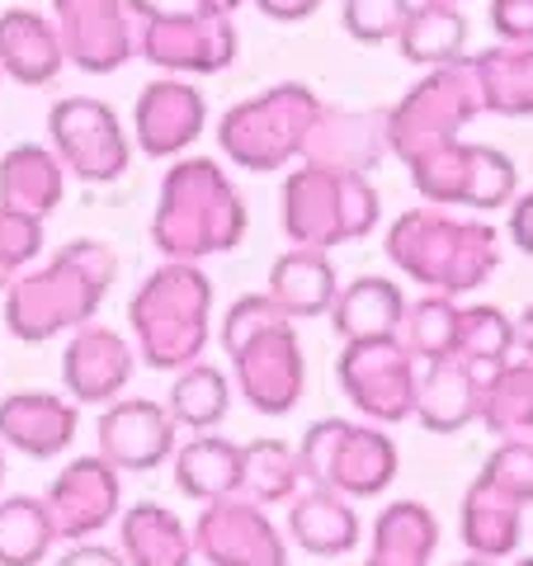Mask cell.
Returning a JSON list of instances; mask_svg holds the SVG:
<instances>
[{"label":"cell","mask_w":533,"mask_h":566,"mask_svg":"<svg viewBox=\"0 0 533 566\" xmlns=\"http://www.w3.org/2000/svg\"><path fill=\"white\" fill-rule=\"evenodd\" d=\"M118 260L104 241H71L43 270H24L6 289V326L14 340L43 345L62 331L95 322L100 303L109 297Z\"/></svg>","instance_id":"6da1fadb"},{"label":"cell","mask_w":533,"mask_h":566,"mask_svg":"<svg viewBox=\"0 0 533 566\" xmlns=\"http://www.w3.org/2000/svg\"><path fill=\"white\" fill-rule=\"evenodd\" d=\"M387 260L430 293H472L501 270V237L482 218H458L449 208H411L387 227Z\"/></svg>","instance_id":"7a4b0ae2"},{"label":"cell","mask_w":533,"mask_h":566,"mask_svg":"<svg viewBox=\"0 0 533 566\" xmlns=\"http://www.w3.org/2000/svg\"><path fill=\"white\" fill-rule=\"evenodd\" d=\"M241 237H245V203L232 175L218 161H208V156H180L166 170L161 203H156L151 218L156 251L194 264L203 255L237 251Z\"/></svg>","instance_id":"3957f363"},{"label":"cell","mask_w":533,"mask_h":566,"mask_svg":"<svg viewBox=\"0 0 533 566\" xmlns=\"http://www.w3.org/2000/svg\"><path fill=\"white\" fill-rule=\"evenodd\" d=\"M128 326L137 354L151 368H180L199 364L212 335V279L189 260H170L166 270L142 279V289L128 303Z\"/></svg>","instance_id":"277c9868"},{"label":"cell","mask_w":533,"mask_h":566,"mask_svg":"<svg viewBox=\"0 0 533 566\" xmlns=\"http://www.w3.org/2000/svg\"><path fill=\"white\" fill-rule=\"evenodd\" d=\"M378 218H383V203H378V189L368 185V175L302 161L283 180V237L293 245L331 251V245L368 237Z\"/></svg>","instance_id":"5b68a950"},{"label":"cell","mask_w":533,"mask_h":566,"mask_svg":"<svg viewBox=\"0 0 533 566\" xmlns=\"http://www.w3.org/2000/svg\"><path fill=\"white\" fill-rule=\"evenodd\" d=\"M322 99L316 91L297 81H283V85H270L251 99L232 104L218 123V142L222 151L232 156V166L241 170H283L289 161H302V142H307V128Z\"/></svg>","instance_id":"8992f818"},{"label":"cell","mask_w":533,"mask_h":566,"mask_svg":"<svg viewBox=\"0 0 533 566\" xmlns=\"http://www.w3.org/2000/svg\"><path fill=\"white\" fill-rule=\"evenodd\" d=\"M397 444L378 424H354L341 416L316 420L297 444V468L307 486L341 491L345 501H373L397 476Z\"/></svg>","instance_id":"52a82bcc"},{"label":"cell","mask_w":533,"mask_h":566,"mask_svg":"<svg viewBox=\"0 0 533 566\" xmlns=\"http://www.w3.org/2000/svg\"><path fill=\"white\" fill-rule=\"evenodd\" d=\"M477 114H482V95H477L472 62L458 57L449 66H435L430 76L411 85V91L383 114L387 118V151L411 166L416 156L435 151L439 142H453Z\"/></svg>","instance_id":"ba28073f"},{"label":"cell","mask_w":533,"mask_h":566,"mask_svg":"<svg viewBox=\"0 0 533 566\" xmlns=\"http://www.w3.org/2000/svg\"><path fill=\"white\" fill-rule=\"evenodd\" d=\"M133 20V48L151 66L170 76H212L237 62V24L232 14L212 10H151L142 0H128Z\"/></svg>","instance_id":"9c48e42d"},{"label":"cell","mask_w":533,"mask_h":566,"mask_svg":"<svg viewBox=\"0 0 533 566\" xmlns=\"http://www.w3.org/2000/svg\"><path fill=\"white\" fill-rule=\"evenodd\" d=\"M411 185L420 189L425 203L435 208H510L514 189H520V170L505 151L487 147V142H439L411 161Z\"/></svg>","instance_id":"30bf717a"},{"label":"cell","mask_w":533,"mask_h":566,"mask_svg":"<svg viewBox=\"0 0 533 566\" xmlns=\"http://www.w3.org/2000/svg\"><path fill=\"white\" fill-rule=\"evenodd\" d=\"M52 156L85 185H114L133 161L128 133H123L118 114L95 95H66L52 104L48 114Z\"/></svg>","instance_id":"8fae6325"},{"label":"cell","mask_w":533,"mask_h":566,"mask_svg":"<svg viewBox=\"0 0 533 566\" xmlns=\"http://www.w3.org/2000/svg\"><path fill=\"white\" fill-rule=\"evenodd\" d=\"M416 378L420 364L401 335H383V340H349L341 364H335V382L345 387L354 411L378 420V424H401L411 420L416 406Z\"/></svg>","instance_id":"7c38bea8"},{"label":"cell","mask_w":533,"mask_h":566,"mask_svg":"<svg viewBox=\"0 0 533 566\" xmlns=\"http://www.w3.org/2000/svg\"><path fill=\"white\" fill-rule=\"evenodd\" d=\"M227 354H232L237 392L260 416H289L307 392V359H302V340L289 316L264 322Z\"/></svg>","instance_id":"4fadbf2b"},{"label":"cell","mask_w":533,"mask_h":566,"mask_svg":"<svg viewBox=\"0 0 533 566\" xmlns=\"http://www.w3.org/2000/svg\"><path fill=\"white\" fill-rule=\"evenodd\" d=\"M194 553L208 566H289V547L264 505L245 495H222L208 501L194 520Z\"/></svg>","instance_id":"5bb4252c"},{"label":"cell","mask_w":533,"mask_h":566,"mask_svg":"<svg viewBox=\"0 0 533 566\" xmlns=\"http://www.w3.org/2000/svg\"><path fill=\"white\" fill-rule=\"evenodd\" d=\"M58 39L71 66L109 76L133 57V10L128 0H52Z\"/></svg>","instance_id":"9a60e30c"},{"label":"cell","mask_w":533,"mask_h":566,"mask_svg":"<svg viewBox=\"0 0 533 566\" xmlns=\"http://www.w3.org/2000/svg\"><path fill=\"white\" fill-rule=\"evenodd\" d=\"M118 495H123L118 472L104 463L100 453H85V458H71V463L52 476L43 501L52 510V524H58V538L85 543L118 520Z\"/></svg>","instance_id":"2e32d148"},{"label":"cell","mask_w":533,"mask_h":566,"mask_svg":"<svg viewBox=\"0 0 533 566\" xmlns=\"http://www.w3.org/2000/svg\"><path fill=\"white\" fill-rule=\"evenodd\" d=\"M203 123H208V95L180 76L142 85V95L133 104L137 147L147 156H161V161H180L194 142H199Z\"/></svg>","instance_id":"e0dca14e"},{"label":"cell","mask_w":533,"mask_h":566,"mask_svg":"<svg viewBox=\"0 0 533 566\" xmlns=\"http://www.w3.org/2000/svg\"><path fill=\"white\" fill-rule=\"evenodd\" d=\"M95 434H100V458L114 472H156L166 458H175V420L161 401L147 397L109 401Z\"/></svg>","instance_id":"ac0fdd59"},{"label":"cell","mask_w":533,"mask_h":566,"mask_svg":"<svg viewBox=\"0 0 533 566\" xmlns=\"http://www.w3.org/2000/svg\"><path fill=\"white\" fill-rule=\"evenodd\" d=\"M133 345L118 331L85 322L71 331V340L62 349V382L66 397L76 406H109L133 378Z\"/></svg>","instance_id":"d6986e66"},{"label":"cell","mask_w":533,"mask_h":566,"mask_svg":"<svg viewBox=\"0 0 533 566\" xmlns=\"http://www.w3.org/2000/svg\"><path fill=\"white\" fill-rule=\"evenodd\" d=\"M387 156V118L383 109H335L322 104L302 142V161L326 170L368 175Z\"/></svg>","instance_id":"ffe728a7"},{"label":"cell","mask_w":533,"mask_h":566,"mask_svg":"<svg viewBox=\"0 0 533 566\" xmlns=\"http://www.w3.org/2000/svg\"><path fill=\"white\" fill-rule=\"evenodd\" d=\"M81 411L58 392H14L0 401V444L24 458H58L76 439Z\"/></svg>","instance_id":"44dd1931"},{"label":"cell","mask_w":533,"mask_h":566,"mask_svg":"<svg viewBox=\"0 0 533 566\" xmlns=\"http://www.w3.org/2000/svg\"><path fill=\"white\" fill-rule=\"evenodd\" d=\"M482 382L487 374L463 359H435L420 368L416 378V406L411 416L425 424L430 434H458L468 430L482 411Z\"/></svg>","instance_id":"7402d4cb"},{"label":"cell","mask_w":533,"mask_h":566,"mask_svg":"<svg viewBox=\"0 0 533 566\" xmlns=\"http://www.w3.org/2000/svg\"><path fill=\"white\" fill-rule=\"evenodd\" d=\"M66 66L58 24L39 10H0V76L14 85H52Z\"/></svg>","instance_id":"603a6c76"},{"label":"cell","mask_w":533,"mask_h":566,"mask_svg":"<svg viewBox=\"0 0 533 566\" xmlns=\"http://www.w3.org/2000/svg\"><path fill=\"white\" fill-rule=\"evenodd\" d=\"M66 193V170L52 156V147L39 142H20L0 156V208L29 212V218L48 222Z\"/></svg>","instance_id":"cb8c5ba5"},{"label":"cell","mask_w":533,"mask_h":566,"mask_svg":"<svg viewBox=\"0 0 533 566\" xmlns=\"http://www.w3.org/2000/svg\"><path fill=\"white\" fill-rule=\"evenodd\" d=\"M279 303V312L289 322L302 316H326L335 293H341V279H335L331 251H312V245H289L274 270H270V289H264Z\"/></svg>","instance_id":"d4e9b609"},{"label":"cell","mask_w":533,"mask_h":566,"mask_svg":"<svg viewBox=\"0 0 533 566\" xmlns=\"http://www.w3.org/2000/svg\"><path fill=\"white\" fill-rule=\"evenodd\" d=\"M331 326L335 335L349 345V340H383V335H397L401 331V316H406V293L401 283L383 279V274H364L345 283L331 303Z\"/></svg>","instance_id":"484cf974"},{"label":"cell","mask_w":533,"mask_h":566,"mask_svg":"<svg viewBox=\"0 0 533 566\" xmlns=\"http://www.w3.org/2000/svg\"><path fill=\"white\" fill-rule=\"evenodd\" d=\"M289 534L312 557H341L359 547V510L341 491L307 486L289 501Z\"/></svg>","instance_id":"4316f807"},{"label":"cell","mask_w":533,"mask_h":566,"mask_svg":"<svg viewBox=\"0 0 533 566\" xmlns=\"http://www.w3.org/2000/svg\"><path fill=\"white\" fill-rule=\"evenodd\" d=\"M520 538H524V505L477 472V482L463 495V543H468V553L482 557V562H505V557H514Z\"/></svg>","instance_id":"83f0119b"},{"label":"cell","mask_w":533,"mask_h":566,"mask_svg":"<svg viewBox=\"0 0 533 566\" xmlns=\"http://www.w3.org/2000/svg\"><path fill=\"white\" fill-rule=\"evenodd\" d=\"M118 553L128 566H189L194 562V534L175 510L142 501L133 510H123Z\"/></svg>","instance_id":"f1b7e54d"},{"label":"cell","mask_w":533,"mask_h":566,"mask_svg":"<svg viewBox=\"0 0 533 566\" xmlns=\"http://www.w3.org/2000/svg\"><path fill=\"white\" fill-rule=\"evenodd\" d=\"M468 62L477 76V95H482V114L533 118V43H501Z\"/></svg>","instance_id":"f546056e"},{"label":"cell","mask_w":533,"mask_h":566,"mask_svg":"<svg viewBox=\"0 0 533 566\" xmlns=\"http://www.w3.org/2000/svg\"><path fill=\"white\" fill-rule=\"evenodd\" d=\"M175 486L199 505L241 495V444L222 434H194L185 449H175Z\"/></svg>","instance_id":"4dcf8cb0"},{"label":"cell","mask_w":533,"mask_h":566,"mask_svg":"<svg viewBox=\"0 0 533 566\" xmlns=\"http://www.w3.org/2000/svg\"><path fill=\"white\" fill-rule=\"evenodd\" d=\"M397 48L401 57L411 66H449L463 57L468 48V20L458 6H439V0H420V6H411V14H406V24L397 33Z\"/></svg>","instance_id":"1f68e13d"},{"label":"cell","mask_w":533,"mask_h":566,"mask_svg":"<svg viewBox=\"0 0 533 566\" xmlns=\"http://www.w3.org/2000/svg\"><path fill=\"white\" fill-rule=\"evenodd\" d=\"M439 547V520L430 505L397 501L373 524V562L383 566H430Z\"/></svg>","instance_id":"d6a6232c"},{"label":"cell","mask_w":533,"mask_h":566,"mask_svg":"<svg viewBox=\"0 0 533 566\" xmlns=\"http://www.w3.org/2000/svg\"><path fill=\"white\" fill-rule=\"evenodd\" d=\"M477 420L501 439H533V364L505 359L482 382V411Z\"/></svg>","instance_id":"836d02e7"},{"label":"cell","mask_w":533,"mask_h":566,"mask_svg":"<svg viewBox=\"0 0 533 566\" xmlns=\"http://www.w3.org/2000/svg\"><path fill=\"white\" fill-rule=\"evenodd\" d=\"M166 411L175 420V430H194V434H208L218 430L222 416L232 411V382L218 364H189L175 374V387H170V401Z\"/></svg>","instance_id":"e575fe53"},{"label":"cell","mask_w":533,"mask_h":566,"mask_svg":"<svg viewBox=\"0 0 533 566\" xmlns=\"http://www.w3.org/2000/svg\"><path fill=\"white\" fill-rule=\"evenodd\" d=\"M58 543L43 495H0V566H39Z\"/></svg>","instance_id":"d590c367"},{"label":"cell","mask_w":533,"mask_h":566,"mask_svg":"<svg viewBox=\"0 0 533 566\" xmlns=\"http://www.w3.org/2000/svg\"><path fill=\"white\" fill-rule=\"evenodd\" d=\"M302 491L297 449L283 439H251L241 444V495L255 505H289Z\"/></svg>","instance_id":"8d00e7d4"},{"label":"cell","mask_w":533,"mask_h":566,"mask_svg":"<svg viewBox=\"0 0 533 566\" xmlns=\"http://www.w3.org/2000/svg\"><path fill=\"white\" fill-rule=\"evenodd\" d=\"M401 345L411 349L416 364H435V359H453V340H458V303L443 293H425L416 303H406L401 316Z\"/></svg>","instance_id":"74e56055"},{"label":"cell","mask_w":533,"mask_h":566,"mask_svg":"<svg viewBox=\"0 0 533 566\" xmlns=\"http://www.w3.org/2000/svg\"><path fill=\"white\" fill-rule=\"evenodd\" d=\"M510 354H514V322L501 307H458L453 359L491 374V368H501Z\"/></svg>","instance_id":"f35d334b"},{"label":"cell","mask_w":533,"mask_h":566,"mask_svg":"<svg viewBox=\"0 0 533 566\" xmlns=\"http://www.w3.org/2000/svg\"><path fill=\"white\" fill-rule=\"evenodd\" d=\"M39 255H43V222L29 218V212L0 208V293L24 270H33Z\"/></svg>","instance_id":"ab89813d"},{"label":"cell","mask_w":533,"mask_h":566,"mask_svg":"<svg viewBox=\"0 0 533 566\" xmlns=\"http://www.w3.org/2000/svg\"><path fill=\"white\" fill-rule=\"evenodd\" d=\"M406 14H411V0H345L341 29L359 43H397Z\"/></svg>","instance_id":"60d3db41"},{"label":"cell","mask_w":533,"mask_h":566,"mask_svg":"<svg viewBox=\"0 0 533 566\" xmlns=\"http://www.w3.org/2000/svg\"><path fill=\"white\" fill-rule=\"evenodd\" d=\"M487 482H495L505 495H514L520 505L533 501V439H501L495 453L482 468Z\"/></svg>","instance_id":"b9f144b4"},{"label":"cell","mask_w":533,"mask_h":566,"mask_svg":"<svg viewBox=\"0 0 533 566\" xmlns=\"http://www.w3.org/2000/svg\"><path fill=\"white\" fill-rule=\"evenodd\" d=\"M491 29L501 43H533V0H491Z\"/></svg>","instance_id":"7bdbcfd3"},{"label":"cell","mask_w":533,"mask_h":566,"mask_svg":"<svg viewBox=\"0 0 533 566\" xmlns=\"http://www.w3.org/2000/svg\"><path fill=\"white\" fill-rule=\"evenodd\" d=\"M58 566H128V562H123L118 547H104L95 538H85V543H71L58 557Z\"/></svg>","instance_id":"ee69618b"},{"label":"cell","mask_w":533,"mask_h":566,"mask_svg":"<svg viewBox=\"0 0 533 566\" xmlns=\"http://www.w3.org/2000/svg\"><path fill=\"white\" fill-rule=\"evenodd\" d=\"M510 237L533 260V189L529 193H514V199H510Z\"/></svg>","instance_id":"f6af8a7d"},{"label":"cell","mask_w":533,"mask_h":566,"mask_svg":"<svg viewBox=\"0 0 533 566\" xmlns=\"http://www.w3.org/2000/svg\"><path fill=\"white\" fill-rule=\"evenodd\" d=\"M255 6H260V14H270L279 24H297L322 10V0H255Z\"/></svg>","instance_id":"bcb514c9"},{"label":"cell","mask_w":533,"mask_h":566,"mask_svg":"<svg viewBox=\"0 0 533 566\" xmlns=\"http://www.w3.org/2000/svg\"><path fill=\"white\" fill-rule=\"evenodd\" d=\"M514 349H524V359L533 364V303L520 312V322H514Z\"/></svg>","instance_id":"7dc6e473"},{"label":"cell","mask_w":533,"mask_h":566,"mask_svg":"<svg viewBox=\"0 0 533 566\" xmlns=\"http://www.w3.org/2000/svg\"><path fill=\"white\" fill-rule=\"evenodd\" d=\"M189 6H194V10H212V14H232L241 0H189Z\"/></svg>","instance_id":"c3c4849f"},{"label":"cell","mask_w":533,"mask_h":566,"mask_svg":"<svg viewBox=\"0 0 533 566\" xmlns=\"http://www.w3.org/2000/svg\"><path fill=\"white\" fill-rule=\"evenodd\" d=\"M453 566H495V562H482V557H468V562H453Z\"/></svg>","instance_id":"681fc988"},{"label":"cell","mask_w":533,"mask_h":566,"mask_svg":"<svg viewBox=\"0 0 533 566\" xmlns=\"http://www.w3.org/2000/svg\"><path fill=\"white\" fill-rule=\"evenodd\" d=\"M0 486H6V453H0Z\"/></svg>","instance_id":"f907efd6"},{"label":"cell","mask_w":533,"mask_h":566,"mask_svg":"<svg viewBox=\"0 0 533 566\" xmlns=\"http://www.w3.org/2000/svg\"><path fill=\"white\" fill-rule=\"evenodd\" d=\"M514 566H533V557H520V562H514Z\"/></svg>","instance_id":"816d5d0a"},{"label":"cell","mask_w":533,"mask_h":566,"mask_svg":"<svg viewBox=\"0 0 533 566\" xmlns=\"http://www.w3.org/2000/svg\"><path fill=\"white\" fill-rule=\"evenodd\" d=\"M439 6H458V0H439Z\"/></svg>","instance_id":"f5cc1de1"},{"label":"cell","mask_w":533,"mask_h":566,"mask_svg":"<svg viewBox=\"0 0 533 566\" xmlns=\"http://www.w3.org/2000/svg\"><path fill=\"white\" fill-rule=\"evenodd\" d=\"M364 566H383V562H373V557H368V562H364Z\"/></svg>","instance_id":"db71d44e"}]
</instances>
